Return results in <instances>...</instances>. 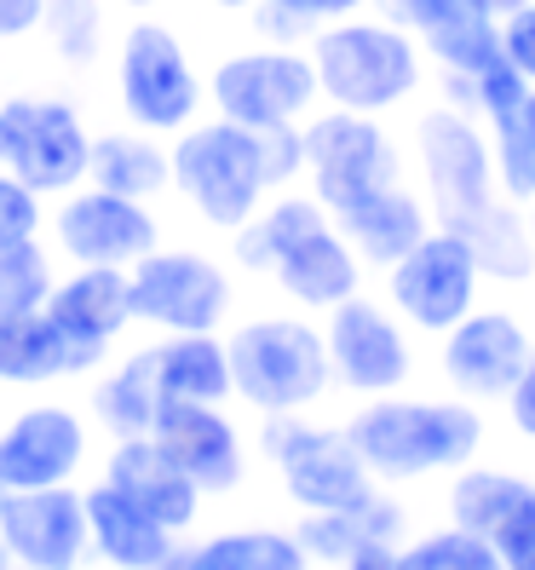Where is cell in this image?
Returning a JSON list of instances; mask_svg holds the SVG:
<instances>
[{"label":"cell","instance_id":"obj_37","mask_svg":"<svg viewBox=\"0 0 535 570\" xmlns=\"http://www.w3.org/2000/svg\"><path fill=\"white\" fill-rule=\"evenodd\" d=\"M501 58H507L513 70L535 87V0L501 18Z\"/></svg>","mask_w":535,"mask_h":570},{"label":"cell","instance_id":"obj_31","mask_svg":"<svg viewBox=\"0 0 535 570\" xmlns=\"http://www.w3.org/2000/svg\"><path fill=\"white\" fill-rule=\"evenodd\" d=\"M397 570H501L489 535H473L460 524H432V530H409L397 542Z\"/></svg>","mask_w":535,"mask_h":570},{"label":"cell","instance_id":"obj_23","mask_svg":"<svg viewBox=\"0 0 535 570\" xmlns=\"http://www.w3.org/2000/svg\"><path fill=\"white\" fill-rule=\"evenodd\" d=\"M98 375L92 357L52 323L47 306L0 312V386H58Z\"/></svg>","mask_w":535,"mask_h":570},{"label":"cell","instance_id":"obj_15","mask_svg":"<svg viewBox=\"0 0 535 570\" xmlns=\"http://www.w3.org/2000/svg\"><path fill=\"white\" fill-rule=\"evenodd\" d=\"M52 248L70 265H121V272H132L150 248H161V219L150 203L76 185L52 208Z\"/></svg>","mask_w":535,"mask_h":570},{"label":"cell","instance_id":"obj_44","mask_svg":"<svg viewBox=\"0 0 535 570\" xmlns=\"http://www.w3.org/2000/svg\"><path fill=\"white\" fill-rule=\"evenodd\" d=\"M524 127H529V139H535V87H529V98H524Z\"/></svg>","mask_w":535,"mask_h":570},{"label":"cell","instance_id":"obj_33","mask_svg":"<svg viewBox=\"0 0 535 570\" xmlns=\"http://www.w3.org/2000/svg\"><path fill=\"white\" fill-rule=\"evenodd\" d=\"M58 283V265L47 254L41 237L29 243H7L0 248V312H29V306H47V294Z\"/></svg>","mask_w":535,"mask_h":570},{"label":"cell","instance_id":"obj_16","mask_svg":"<svg viewBox=\"0 0 535 570\" xmlns=\"http://www.w3.org/2000/svg\"><path fill=\"white\" fill-rule=\"evenodd\" d=\"M0 535H7V548L23 570H81L92 559L87 495L70 484L12 490L0 501Z\"/></svg>","mask_w":535,"mask_h":570},{"label":"cell","instance_id":"obj_22","mask_svg":"<svg viewBox=\"0 0 535 570\" xmlns=\"http://www.w3.org/2000/svg\"><path fill=\"white\" fill-rule=\"evenodd\" d=\"M87 495V535H92V559L110 570H167V559L179 553V535L161 519H150L132 495L98 479Z\"/></svg>","mask_w":535,"mask_h":570},{"label":"cell","instance_id":"obj_4","mask_svg":"<svg viewBox=\"0 0 535 570\" xmlns=\"http://www.w3.org/2000/svg\"><path fill=\"white\" fill-rule=\"evenodd\" d=\"M174 190L190 203V214L208 230H242L265 203H271V179H265L259 132L237 121H190L174 132Z\"/></svg>","mask_w":535,"mask_h":570},{"label":"cell","instance_id":"obj_20","mask_svg":"<svg viewBox=\"0 0 535 570\" xmlns=\"http://www.w3.org/2000/svg\"><path fill=\"white\" fill-rule=\"evenodd\" d=\"M105 484L132 495L150 519H161L174 535H190L196 524H202V508H208L202 484H196L156 439H116V450L105 455Z\"/></svg>","mask_w":535,"mask_h":570},{"label":"cell","instance_id":"obj_2","mask_svg":"<svg viewBox=\"0 0 535 570\" xmlns=\"http://www.w3.org/2000/svg\"><path fill=\"white\" fill-rule=\"evenodd\" d=\"M230 381L254 415H306L334 392L323 323L306 312H259L225 334Z\"/></svg>","mask_w":535,"mask_h":570},{"label":"cell","instance_id":"obj_43","mask_svg":"<svg viewBox=\"0 0 535 570\" xmlns=\"http://www.w3.org/2000/svg\"><path fill=\"white\" fill-rule=\"evenodd\" d=\"M219 12H248V7H259V0H214Z\"/></svg>","mask_w":535,"mask_h":570},{"label":"cell","instance_id":"obj_38","mask_svg":"<svg viewBox=\"0 0 535 570\" xmlns=\"http://www.w3.org/2000/svg\"><path fill=\"white\" fill-rule=\"evenodd\" d=\"M386 12H392L397 29H409V36H432L438 23H449L455 12H466V0H386Z\"/></svg>","mask_w":535,"mask_h":570},{"label":"cell","instance_id":"obj_1","mask_svg":"<svg viewBox=\"0 0 535 570\" xmlns=\"http://www.w3.org/2000/svg\"><path fill=\"white\" fill-rule=\"evenodd\" d=\"M346 439L369 461V473L392 490L449 479L460 466H473L489 444V415L466 397H363L346 415Z\"/></svg>","mask_w":535,"mask_h":570},{"label":"cell","instance_id":"obj_40","mask_svg":"<svg viewBox=\"0 0 535 570\" xmlns=\"http://www.w3.org/2000/svg\"><path fill=\"white\" fill-rule=\"evenodd\" d=\"M47 23V0H0V47L29 41Z\"/></svg>","mask_w":535,"mask_h":570},{"label":"cell","instance_id":"obj_9","mask_svg":"<svg viewBox=\"0 0 535 570\" xmlns=\"http://www.w3.org/2000/svg\"><path fill=\"white\" fill-rule=\"evenodd\" d=\"M323 341H328L334 386L351 392V397L409 392L415 375H420L415 328L375 294H351L334 312H323Z\"/></svg>","mask_w":535,"mask_h":570},{"label":"cell","instance_id":"obj_30","mask_svg":"<svg viewBox=\"0 0 535 570\" xmlns=\"http://www.w3.org/2000/svg\"><path fill=\"white\" fill-rule=\"evenodd\" d=\"M323 219H334L317 196H294V190H283V196H271L242 230H230V259L242 265V272H254V277H271V265H277V254L294 243V237H306L311 225H323Z\"/></svg>","mask_w":535,"mask_h":570},{"label":"cell","instance_id":"obj_6","mask_svg":"<svg viewBox=\"0 0 535 570\" xmlns=\"http://www.w3.org/2000/svg\"><path fill=\"white\" fill-rule=\"evenodd\" d=\"M415 150H420L432 225H449L460 237H473V230H484L501 208H507V190L495 179L489 132L466 110H455V105L426 110L420 127H415Z\"/></svg>","mask_w":535,"mask_h":570},{"label":"cell","instance_id":"obj_19","mask_svg":"<svg viewBox=\"0 0 535 570\" xmlns=\"http://www.w3.org/2000/svg\"><path fill=\"white\" fill-rule=\"evenodd\" d=\"M52 323L92 357V368H105L116 341L132 328V283L121 265H70L52 294H47Z\"/></svg>","mask_w":535,"mask_h":570},{"label":"cell","instance_id":"obj_39","mask_svg":"<svg viewBox=\"0 0 535 570\" xmlns=\"http://www.w3.org/2000/svg\"><path fill=\"white\" fill-rule=\"evenodd\" d=\"M501 415H507V432H513L518 444H535V352H529V363L518 368L513 392L501 397Z\"/></svg>","mask_w":535,"mask_h":570},{"label":"cell","instance_id":"obj_5","mask_svg":"<svg viewBox=\"0 0 535 570\" xmlns=\"http://www.w3.org/2000/svg\"><path fill=\"white\" fill-rule=\"evenodd\" d=\"M259 455L277 466L288 508L299 513H351L386 484L369 473L346 426H317L306 415H259Z\"/></svg>","mask_w":535,"mask_h":570},{"label":"cell","instance_id":"obj_32","mask_svg":"<svg viewBox=\"0 0 535 570\" xmlns=\"http://www.w3.org/2000/svg\"><path fill=\"white\" fill-rule=\"evenodd\" d=\"M420 41H426V52L438 58L449 76H478L489 58H501V23L466 7V12H455L449 23H438Z\"/></svg>","mask_w":535,"mask_h":570},{"label":"cell","instance_id":"obj_48","mask_svg":"<svg viewBox=\"0 0 535 570\" xmlns=\"http://www.w3.org/2000/svg\"><path fill=\"white\" fill-rule=\"evenodd\" d=\"M7 495H12V484H7V479H0V501H7Z\"/></svg>","mask_w":535,"mask_h":570},{"label":"cell","instance_id":"obj_35","mask_svg":"<svg viewBox=\"0 0 535 570\" xmlns=\"http://www.w3.org/2000/svg\"><path fill=\"white\" fill-rule=\"evenodd\" d=\"M41 225H47V196L29 190L23 179H12L7 167H0V248L41 237Z\"/></svg>","mask_w":535,"mask_h":570},{"label":"cell","instance_id":"obj_49","mask_svg":"<svg viewBox=\"0 0 535 570\" xmlns=\"http://www.w3.org/2000/svg\"><path fill=\"white\" fill-rule=\"evenodd\" d=\"M12 570H23V564H12Z\"/></svg>","mask_w":535,"mask_h":570},{"label":"cell","instance_id":"obj_25","mask_svg":"<svg viewBox=\"0 0 535 570\" xmlns=\"http://www.w3.org/2000/svg\"><path fill=\"white\" fill-rule=\"evenodd\" d=\"M87 185L132 196V203H156L161 190H174V145H161V132H145L132 121L92 132Z\"/></svg>","mask_w":535,"mask_h":570},{"label":"cell","instance_id":"obj_28","mask_svg":"<svg viewBox=\"0 0 535 570\" xmlns=\"http://www.w3.org/2000/svg\"><path fill=\"white\" fill-rule=\"evenodd\" d=\"M161 415V386H156V357L150 346L127 352L116 368L92 381V421L110 439H150V426Z\"/></svg>","mask_w":535,"mask_h":570},{"label":"cell","instance_id":"obj_10","mask_svg":"<svg viewBox=\"0 0 535 570\" xmlns=\"http://www.w3.org/2000/svg\"><path fill=\"white\" fill-rule=\"evenodd\" d=\"M132 323L156 334H219L237 306V283L202 248H150L127 272Z\"/></svg>","mask_w":535,"mask_h":570},{"label":"cell","instance_id":"obj_17","mask_svg":"<svg viewBox=\"0 0 535 570\" xmlns=\"http://www.w3.org/2000/svg\"><path fill=\"white\" fill-rule=\"evenodd\" d=\"M87 466V415L70 404H29L0 426V479L12 490L76 484Z\"/></svg>","mask_w":535,"mask_h":570},{"label":"cell","instance_id":"obj_42","mask_svg":"<svg viewBox=\"0 0 535 570\" xmlns=\"http://www.w3.org/2000/svg\"><path fill=\"white\" fill-rule=\"evenodd\" d=\"M466 7H478L484 18H495V23H501V18H507V12H518V7H529V0H466Z\"/></svg>","mask_w":535,"mask_h":570},{"label":"cell","instance_id":"obj_34","mask_svg":"<svg viewBox=\"0 0 535 570\" xmlns=\"http://www.w3.org/2000/svg\"><path fill=\"white\" fill-rule=\"evenodd\" d=\"M47 41L58 47L63 63H87V58H98V41H105V18H98V0H47Z\"/></svg>","mask_w":535,"mask_h":570},{"label":"cell","instance_id":"obj_36","mask_svg":"<svg viewBox=\"0 0 535 570\" xmlns=\"http://www.w3.org/2000/svg\"><path fill=\"white\" fill-rule=\"evenodd\" d=\"M489 548L501 559V570H535V490L518 501V508L495 524Z\"/></svg>","mask_w":535,"mask_h":570},{"label":"cell","instance_id":"obj_27","mask_svg":"<svg viewBox=\"0 0 535 570\" xmlns=\"http://www.w3.org/2000/svg\"><path fill=\"white\" fill-rule=\"evenodd\" d=\"M150 357H156L161 404L167 397H179V404H230L237 397L225 334H161Z\"/></svg>","mask_w":535,"mask_h":570},{"label":"cell","instance_id":"obj_7","mask_svg":"<svg viewBox=\"0 0 535 570\" xmlns=\"http://www.w3.org/2000/svg\"><path fill=\"white\" fill-rule=\"evenodd\" d=\"M202 76L185 52V41L156 18H132L116 41V105L145 132H185L202 110Z\"/></svg>","mask_w":535,"mask_h":570},{"label":"cell","instance_id":"obj_18","mask_svg":"<svg viewBox=\"0 0 535 570\" xmlns=\"http://www.w3.org/2000/svg\"><path fill=\"white\" fill-rule=\"evenodd\" d=\"M150 439L202 484V495H237L248 484V444H242V426L225 415V404H179V397H167Z\"/></svg>","mask_w":535,"mask_h":570},{"label":"cell","instance_id":"obj_3","mask_svg":"<svg viewBox=\"0 0 535 570\" xmlns=\"http://www.w3.org/2000/svg\"><path fill=\"white\" fill-rule=\"evenodd\" d=\"M311 70L334 110L380 116L420 87V47L409 29L375 18H340L311 36Z\"/></svg>","mask_w":535,"mask_h":570},{"label":"cell","instance_id":"obj_24","mask_svg":"<svg viewBox=\"0 0 535 570\" xmlns=\"http://www.w3.org/2000/svg\"><path fill=\"white\" fill-rule=\"evenodd\" d=\"M334 225H340V237L357 248V259L369 265V272H392V265L432 230V208L420 203L415 190L386 185L375 196H363V203L340 208Z\"/></svg>","mask_w":535,"mask_h":570},{"label":"cell","instance_id":"obj_21","mask_svg":"<svg viewBox=\"0 0 535 570\" xmlns=\"http://www.w3.org/2000/svg\"><path fill=\"white\" fill-rule=\"evenodd\" d=\"M363 277H369V265L357 259V248L340 237V225L323 219L311 225L306 237H294L277 265H271V283L283 299H294L299 312H334L340 299L363 294Z\"/></svg>","mask_w":535,"mask_h":570},{"label":"cell","instance_id":"obj_11","mask_svg":"<svg viewBox=\"0 0 535 570\" xmlns=\"http://www.w3.org/2000/svg\"><path fill=\"white\" fill-rule=\"evenodd\" d=\"M386 277V306L404 317L415 334H449L466 312L478 306V288H484V265L473 254V243L449 225H432L426 237L392 265Z\"/></svg>","mask_w":535,"mask_h":570},{"label":"cell","instance_id":"obj_45","mask_svg":"<svg viewBox=\"0 0 535 570\" xmlns=\"http://www.w3.org/2000/svg\"><path fill=\"white\" fill-rule=\"evenodd\" d=\"M116 7H127V12H150V7H161V0H116Z\"/></svg>","mask_w":535,"mask_h":570},{"label":"cell","instance_id":"obj_29","mask_svg":"<svg viewBox=\"0 0 535 570\" xmlns=\"http://www.w3.org/2000/svg\"><path fill=\"white\" fill-rule=\"evenodd\" d=\"M535 490L529 473H518V466H501V461H473L460 466V473H449V490H444V519L473 530V535H495V524L507 519L518 501Z\"/></svg>","mask_w":535,"mask_h":570},{"label":"cell","instance_id":"obj_8","mask_svg":"<svg viewBox=\"0 0 535 570\" xmlns=\"http://www.w3.org/2000/svg\"><path fill=\"white\" fill-rule=\"evenodd\" d=\"M92 132L81 110L58 92H12L0 98V167L41 196H70L87 185Z\"/></svg>","mask_w":535,"mask_h":570},{"label":"cell","instance_id":"obj_14","mask_svg":"<svg viewBox=\"0 0 535 570\" xmlns=\"http://www.w3.org/2000/svg\"><path fill=\"white\" fill-rule=\"evenodd\" d=\"M535 352V334L507 306H473L449 334H438V381L478 410H495L513 392L518 368Z\"/></svg>","mask_w":535,"mask_h":570},{"label":"cell","instance_id":"obj_26","mask_svg":"<svg viewBox=\"0 0 535 570\" xmlns=\"http://www.w3.org/2000/svg\"><path fill=\"white\" fill-rule=\"evenodd\" d=\"M167 570H317L311 553L299 548V535L283 524H237L179 542Z\"/></svg>","mask_w":535,"mask_h":570},{"label":"cell","instance_id":"obj_46","mask_svg":"<svg viewBox=\"0 0 535 570\" xmlns=\"http://www.w3.org/2000/svg\"><path fill=\"white\" fill-rule=\"evenodd\" d=\"M18 559H12V548H7V535H0V570H12Z\"/></svg>","mask_w":535,"mask_h":570},{"label":"cell","instance_id":"obj_47","mask_svg":"<svg viewBox=\"0 0 535 570\" xmlns=\"http://www.w3.org/2000/svg\"><path fill=\"white\" fill-rule=\"evenodd\" d=\"M524 219H529V248H535V196H529V214Z\"/></svg>","mask_w":535,"mask_h":570},{"label":"cell","instance_id":"obj_12","mask_svg":"<svg viewBox=\"0 0 535 570\" xmlns=\"http://www.w3.org/2000/svg\"><path fill=\"white\" fill-rule=\"evenodd\" d=\"M323 98L317 70H311V52L299 47H248V52H230L214 63L208 76V105L254 132H271V127H299L311 116V105Z\"/></svg>","mask_w":535,"mask_h":570},{"label":"cell","instance_id":"obj_41","mask_svg":"<svg viewBox=\"0 0 535 570\" xmlns=\"http://www.w3.org/2000/svg\"><path fill=\"white\" fill-rule=\"evenodd\" d=\"M277 7H288L294 18H306L311 29H323V23H340V18L363 12L369 0H277Z\"/></svg>","mask_w":535,"mask_h":570},{"label":"cell","instance_id":"obj_13","mask_svg":"<svg viewBox=\"0 0 535 570\" xmlns=\"http://www.w3.org/2000/svg\"><path fill=\"white\" fill-rule=\"evenodd\" d=\"M306 179L311 196L340 214L363 196H375L386 185H397V150L386 139V127L375 116H357V110H323L306 116Z\"/></svg>","mask_w":535,"mask_h":570}]
</instances>
